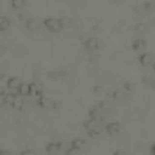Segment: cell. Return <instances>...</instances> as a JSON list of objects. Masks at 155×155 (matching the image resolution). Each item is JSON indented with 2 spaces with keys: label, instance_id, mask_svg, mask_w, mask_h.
<instances>
[{
  "label": "cell",
  "instance_id": "27",
  "mask_svg": "<svg viewBox=\"0 0 155 155\" xmlns=\"http://www.w3.org/2000/svg\"><path fill=\"white\" fill-rule=\"evenodd\" d=\"M6 51V46L4 45H0V55L3 54V53Z\"/></svg>",
  "mask_w": 155,
  "mask_h": 155
},
{
  "label": "cell",
  "instance_id": "17",
  "mask_svg": "<svg viewBox=\"0 0 155 155\" xmlns=\"http://www.w3.org/2000/svg\"><path fill=\"white\" fill-rule=\"evenodd\" d=\"M143 84L145 86H148L150 88L155 90V78L152 76H143L142 79Z\"/></svg>",
  "mask_w": 155,
  "mask_h": 155
},
{
  "label": "cell",
  "instance_id": "3",
  "mask_svg": "<svg viewBox=\"0 0 155 155\" xmlns=\"http://www.w3.org/2000/svg\"><path fill=\"white\" fill-rule=\"evenodd\" d=\"M44 26L46 27L48 31H50L51 33H58L64 28L62 25L60 18H47L44 21Z\"/></svg>",
  "mask_w": 155,
  "mask_h": 155
},
{
  "label": "cell",
  "instance_id": "28",
  "mask_svg": "<svg viewBox=\"0 0 155 155\" xmlns=\"http://www.w3.org/2000/svg\"><path fill=\"white\" fill-rule=\"evenodd\" d=\"M93 90H94V92H96V93H99V92L102 90V87L99 86V85H96L94 88H93Z\"/></svg>",
  "mask_w": 155,
  "mask_h": 155
},
{
  "label": "cell",
  "instance_id": "21",
  "mask_svg": "<svg viewBox=\"0 0 155 155\" xmlns=\"http://www.w3.org/2000/svg\"><path fill=\"white\" fill-rule=\"evenodd\" d=\"M67 74L64 72V71H55V72H52V73H48V77L50 78V79H61V78H64Z\"/></svg>",
  "mask_w": 155,
  "mask_h": 155
},
{
  "label": "cell",
  "instance_id": "7",
  "mask_svg": "<svg viewBox=\"0 0 155 155\" xmlns=\"http://www.w3.org/2000/svg\"><path fill=\"white\" fill-rule=\"evenodd\" d=\"M22 81L18 77H10L7 80V89L14 95H18V89L22 84Z\"/></svg>",
  "mask_w": 155,
  "mask_h": 155
},
{
  "label": "cell",
  "instance_id": "8",
  "mask_svg": "<svg viewBox=\"0 0 155 155\" xmlns=\"http://www.w3.org/2000/svg\"><path fill=\"white\" fill-rule=\"evenodd\" d=\"M121 124L118 121H110L105 125V132L110 136H116L121 131Z\"/></svg>",
  "mask_w": 155,
  "mask_h": 155
},
{
  "label": "cell",
  "instance_id": "25",
  "mask_svg": "<svg viewBox=\"0 0 155 155\" xmlns=\"http://www.w3.org/2000/svg\"><path fill=\"white\" fill-rule=\"evenodd\" d=\"M134 11L137 13L138 15H140V16H142V17H144V15H147V13L145 12V10L143 9V5L142 6H139V5H136V6L134 7Z\"/></svg>",
  "mask_w": 155,
  "mask_h": 155
},
{
  "label": "cell",
  "instance_id": "9",
  "mask_svg": "<svg viewBox=\"0 0 155 155\" xmlns=\"http://www.w3.org/2000/svg\"><path fill=\"white\" fill-rule=\"evenodd\" d=\"M138 61L139 63L143 67H148V66H151L152 63L155 61L154 58L152 56L151 53L149 52H143L138 56Z\"/></svg>",
  "mask_w": 155,
  "mask_h": 155
},
{
  "label": "cell",
  "instance_id": "32",
  "mask_svg": "<svg viewBox=\"0 0 155 155\" xmlns=\"http://www.w3.org/2000/svg\"><path fill=\"white\" fill-rule=\"evenodd\" d=\"M4 151H2V150H1V147H0V154H1V153H3Z\"/></svg>",
  "mask_w": 155,
  "mask_h": 155
},
{
  "label": "cell",
  "instance_id": "2",
  "mask_svg": "<svg viewBox=\"0 0 155 155\" xmlns=\"http://www.w3.org/2000/svg\"><path fill=\"white\" fill-rule=\"evenodd\" d=\"M84 128L91 138H99L105 132L104 121H100L94 118H90L84 122Z\"/></svg>",
  "mask_w": 155,
  "mask_h": 155
},
{
  "label": "cell",
  "instance_id": "31",
  "mask_svg": "<svg viewBox=\"0 0 155 155\" xmlns=\"http://www.w3.org/2000/svg\"><path fill=\"white\" fill-rule=\"evenodd\" d=\"M114 2H116V3H118V2H121V1H123V0H114Z\"/></svg>",
  "mask_w": 155,
  "mask_h": 155
},
{
  "label": "cell",
  "instance_id": "24",
  "mask_svg": "<svg viewBox=\"0 0 155 155\" xmlns=\"http://www.w3.org/2000/svg\"><path fill=\"white\" fill-rule=\"evenodd\" d=\"M123 88L124 90L127 92V93H131V92H133L134 89H135V85L133 82L131 81H126L123 84Z\"/></svg>",
  "mask_w": 155,
  "mask_h": 155
},
{
  "label": "cell",
  "instance_id": "1",
  "mask_svg": "<svg viewBox=\"0 0 155 155\" xmlns=\"http://www.w3.org/2000/svg\"><path fill=\"white\" fill-rule=\"evenodd\" d=\"M114 113V107L109 101L103 100L100 103L93 106L89 110V117L100 121H104L108 115Z\"/></svg>",
  "mask_w": 155,
  "mask_h": 155
},
{
  "label": "cell",
  "instance_id": "4",
  "mask_svg": "<svg viewBox=\"0 0 155 155\" xmlns=\"http://www.w3.org/2000/svg\"><path fill=\"white\" fill-rule=\"evenodd\" d=\"M87 147V142L82 138H76L69 144V147L66 149V153L73 154L84 150Z\"/></svg>",
  "mask_w": 155,
  "mask_h": 155
},
{
  "label": "cell",
  "instance_id": "18",
  "mask_svg": "<svg viewBox=\"0 0 155 155\" xmlns=\"http://www.w3.org/2000/svg\"><path fill=\"white\" fill-rule=\"evenodd\" d=\"M135 31L137 32L140 35H142V34H144L147 33V30H148V26L145 24L144 22H138L137 24L135 25Z\"/></svg>",
  "mask_w": 155,
  "mask_h": 155
},
{
  "label": "cell",
  "instance_id": "20",
  "mask_svg": "<svg viewBox=\"0 0 155 155\" xmlns=\"http://www.w3.org/2000/svg\"><path fill=\"white\" fill-rule=\"evenodd\" d=\"M29 93V84H25L22 82L19 86V88L18 89V95H21L23 97H28Z\"/></svg>",
  "mask_w": 155,
  "mask_h": 155
},
{
  "label": "cell",
  "instance_id": "12",
  "mask_svg": "<svg viewBox=\"0 0 155 155\" xmlns=\"http://www.w3.org/2000/svg\"><path fill=\"white\" fill-rule=\"evenodd\" d=\"M25 27L27 30L30 32H36L38 31L41 27V23L38 21V19L34 18H26L25 21Z\"/></svg>",
  "mask_w": 155,
  "mask_h": 155
},
{
  "label": "cell",
  "instance_id": "23",
  "mask_svg": "<svg viewBox=\"0 0 155 155\" xmlns=\"http://www.w3.org/2000/svg\"><path fill=\"white\" fill-rule=\"evenodd\" d=\"M143 7L145 10V12L147 14L148 13H151L155 10V3H153L152 1H147L143 4Z\"/></svg>",
  "mask_w": 155,
  "mask_h": 155
},
{
  "label": "cell",
  "instance_id": "29",
  "mask_svg": "<svg viewBox=\"0 0 155 155\" xmlns=\"http://www.w3.org/2000/svg\"><path fill=\"white\" fill-rule=\"evenodd\" d=\"M22 154H35V151H33V150H24V151H22Z\"/></svg>",
  "mask_w": 155,
  "mask_h": 155
},
{
  "label": "cell",
  "instance_id": "5",
  "mask_svg": "<svg viewBox=\"0 0 155 155\" xmlns=\"http://www.w3.org/2000/svg\"><path fill=\"white\" fill-rule=\"evenodd\" d=\"M43 86L40 82L38 81H33L31 84H29V93H28V97L36 102L39 98H41L43 96Z\"/></svg>",
  "mask_w": 155,
  "mask_h": 155
},
{
  "label": "cell",
  "instance_id": "10",
  "mask_svg": "<svg viewBox=\"0 0 155 155\" xmlns=\"http://www.w3.org/2000/svg\"><path fill=\"white\" fill-rule=\"evenodd\" d=\"M62 148L63 143L61 142H59V140H53V142H51L50 143L47 144L46 150L48 154H56L60 152Z\"/></svg>",
  "mask_w": 155,
  "mask_h": 155
},
{
  "label": "cell",
  "instance_id": "30",
  "mask_svg": "<svg viewBox=\"0 0 155 155\" xmlns=\"http://www.w3.org/2000/svg\"><path fill=\"white\" fill-rule=\"evenodd\" d=\"M150 150H151V153L155 155V143H153L151 145V147H150Z\"/></svg>",
  "mask_w": 155,
  "mask_h": 155
},
{
  "label": "cell",
  "instance_id": "22",
  "mask_svg": "<svg viewBox=\"0 0 155 155\" xmlns=\"http://www.w3.org/2000/svg\"><path fill=\"white\" fill-rule=\"evenodd\" d=\"M7 80L6 75H0V92H5L7 89Z\"/></svg>",
  "mask_w": 155,
  "mask_h": 155
},
{
  "label": "cell",
  "instance_id": "6",
  "mask_svg": "<svg viewBox=\"0 0 155 155\" xmlns=\"http://www.w3.org/2000/svg\"><path fill=\"white\" fill-rule=\"evenodd\" d=\"M100 41L98 38L96 37H89L85 39L84 41V48L89 52H94L96 51H98L100 48Z\"/></svg>",
  "mask_w": 155,
  "mask_h": 155
},
{
  "label": "cell",
  "instance_id": "15",
  "mask_svg": "<svg viewBox=\"0 0 155 155\" xmlns=\"http://www.w3.org/2000/svg\"><path fill=\"white\" fill-rule=\"evenodd\" d=\"M24 106V97L21 95H15L13 103H12V108L15 110H21V109H23Z\"/></svg>",
  "mask_w": 155,
  "mask_h": 155
},
{
  "label": "cell",
  "instance_id": "19",
  "mask_svg": "<svg viewBox=\"0 0 155 155\" xmlns=\"http://www.w3.org/2000/svg\"><path fill=\"white\" fill-rule=\"evenodd\" d=\"M26 5V0H11V6L15 10H22Z\"/></svg>",
  "mask_w": 155,
  "mask_h": 155
},
{
  "label": "cell",
  "instance_id": "26",
  "mask_svg": "<svg viewBox=\"0 0 155 155\" xmlns=\"http://www.w3.org/2000/svg\"><path fill=\"white\" fill-rule=\"evenodd\" d=\"M60 21H61V22H62L63 27L70 26V25H72V24H73V21H72L71 18H60Z\"/></svg>",
  "mask_w": 155,
  "mask_h": 155
},
{
  "label": "cell",
  "instance_id": "14",
  "mask_svg": "<svg viewBox=\"0 0 155 155\" xmlns=\"http://www.w3.org/2000/svg\"><path fill=\"white\" fill-rule=\"evenodd\" d=\"M145 47H147V41H145L144 39L142 37L136 38L132 43V48L136 51H143L145 48Z\"/></svg>",
  "mask_w": 155,
  "mask_h": 155
},
{
  "label": "cell",
  "instance_id": "13",
  "mask_svg": "<svg viewBox=\"0 0 155 155\" xmlns=\"http://www.w3.org/2000/svg\"><path fill=\"white\" fill-rule=\"evenodd\" d=\"M52 102L48 98H47L46 96H42L41 98H39L35 103L37 104L38 107H40L41 109H45V110H50L52 109Z\"/></svg>",
  "mask_w": 155,
  "mask_h": 155
},
{
  "label": "cell",
  "instance_id": "16",
  "mask_svg": "<svg viewBox=\"0 0 155 155\" xmlns=\"http://www.w3.org/2000/svg\"><path fill=\"white\" fill-rule=\"evenodd\" d=\"M11 19L7 17L0 16V32H4L8 30L11 26Z\"/></svg>",
  "mask_w": 155,
  "mask_h": 155
},
{
  "label": "cell",
  "instance_id": "11",
  "mask_svg": "<svg viewBox=\"0 0 155 155\" xmlns=\"http://www.w3.org/2000/svg\"><path fill=\"white\" fill-rule=\"evenodd\" d=\"M111 99L114 101H125L128 97V93L125 90H120V89H115L110 91L108 94Z\"/></svg>",
  "mask_w": 155,
  "mask_h": 155
}]
</instances>
